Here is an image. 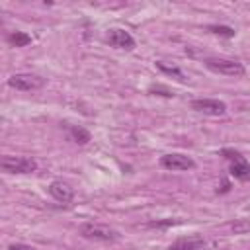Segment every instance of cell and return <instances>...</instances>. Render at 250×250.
<instances>
[{
    "label": "cell",
    "instance_id": "1",
    "mask_svg": "<svg viewBox=\"0 0 250 250\" xmlns=\"http://www.w3.org/2000/svg\"><path fill=\"white\" fill-rule=\"evenodd\" d=\"M78 232L88 238V240H96V242H113L119 238V232L107 225H100V223H84L80 225Z\"/></svg>",
    "mask_w": 250,
    "mask_h": 250
},
{
    "label": "cell",
    "instance_id": "2",
    "mask_svg": "<svg viewBox=\"0 0 250 250\" xmlns=\"http://www.w3.org/2000/svg\"><path fill=\"white\" fill-rule=\"evenodd\" d=\"M205 66L217 74H225V76H242L246 72L244 64L234 61V59H223V57H211L205 59Z\"/></svg>",
    "mask_w": 250,
    "mask_h": 250
},
{
    "label": "cell",
    "instance_id": "3",
    "mask_svg": "<svg viewBox=\"0 0 250 250\" xmlns=\"http://www.w3.org/2000/svg\"><path fill=\"white\" fill-rule=\"evenodd\" d=\"M0 166L8 174H31L37 170V162L29 156H4Z\"/></svg>",
    "mask_w": 250,
    "mask_h": 250
},
{
    "label": "cell",
    "instance_id": "4",
    "mask_svg": "<svg viewBox=\"0 0 250 250\" xmlns=\"http://www.w3.org/2000/svg\"><path fill=\"white\" fill-rule=\"evenodd\" d=\"M8 86L16 88V90H21V92H33V90H39V88L45 86V78H41L37 74H31V72H21V74L10 76Z\"/></svg>",
    "mask_w": 250,
    "mask_h": 250
},
{
    "label": "cell",
    "instance_id": "5",
    "mask_svg": "<svg viewBox=\"0 0 250 250\" xmlns=\"http://www.w3.org/2000/svg\"><path fill=\"white\" fill-rule=\"evenodd\" d=\"M168 250H219L217 242L203 238V236H189V238H178L170 244Z\"/></svg>",
    "mask_w": 250,
    "mask_h": 250
},
{
    "label": "cell",
    "instance_id": "6",
    "mask_svg": "<svg viewBox=\"0 0 250 250\" xmlns=\"http://www.w3.org/2000/svg\"><path fill=\"white\" fill-rule=\"evenodd\" d=\"M191 109L205 113V115H225L227 113V104L221 100H211V98H197L191 102Z\"/></svg>",
    "mask_w": 250,
    "mask_h": 250
},
{
    "label": "cell",
    "instance_id": "7",
    "mask_svg": "<svg viewBox=\"0 0 250 250\" xmlns=\"http://www.w3.org/2000/svg\"><path fill=\"white\" fill-rule=\"evenodd\" d=\"M223 154H227V158L230 160V174L236 178V180H250V164L234 150H223Z\"/></svg>",
    "mask_w": 250,
    "mask_h": 250
},
{
    "label": "cell",
    "instance_id": "8",
    "mask_svg": "<svg viewBox=\"0 0 250 250\" xmlns=\"http://www.w3.org/2000/svg\"><path fill=\"white\" fill-rule=\"evenodd\" d=\"M160 166L166 168V170H189V168L195 166V162L186 154L172 152V154H164L160 158Z\"/></svg>",
    "mask_w": 250,
    "mask_h": 250
},
{
    "label": "cell",
    "instance_id": "9",
    "mask_svg": "<svg viewBox=\"0 0 250 250\" xmlns=\"http://www.w3.org/2000/svg\"><path fill=\"white\" fill-rule=\"evenodd\" d=\"M107 43H109L111 47L123 49V51L135 49V39H133V35H131L129 31H125V29H119V27L109 29V33H107Z\"/></svg>",
    "mask_w": 250,
    "mask_h": 250
},
{
    "label": "cell",
    "instance_id": "10",
    "mask_svg": "<svg viewBox=\"0 0 250 250\" xmlns=\"http://www.w3.org/2000/svg\"><path fill=\"white\" fill-rule=\"evenodd\" d=\"M49 193H51L53 199H57V201H61V203H68V201L74 197V189H72L68 184L61 182V180L51 182V186H49Z\"/></svg>",
    "mask_w": 250,
    "mask_h": 250
},
{
    "label": "cell",
    "instance_id": "11",
    "mask_svg": "<svg viewBox=\"0 0 250 250\" xmlns=\"http://www.w3.org/2000/svg\"><path fill=\"white\" fill-rule=\"evenodd\" d=\"M8 43H10L12 47H25V45L31 43V35H27V33H23V31H12V33L8 35Z\"/></svg>",
    "mask_w": 250,
    "mask_h": 250
},
{
    "label": "cell",
    "instance_id": "12",
    "mask_svg": "<svg viewBox=\"0 0 250 250\" xmlns=\"http://www.w3.org/2000/svg\"><path fill=\"white\" fill-rule=\"evenodd\" d=\"M156 66L162 70V72H166V74H170V76H176L178 80H182V82H186V74L182 72V68H178V66H170V64H166V62H162V61H158L156 62Z\"/></svg>",
    "mask_w": 250,
    "mask_h": 250
},
{
    "label": "cell",
    "instance_id": "13",
    "mask_svg": "<svg viewBox=\"0 0 250 250\" xmlns=\"http://www.w3.org/2000/svg\"><path fill=\"white\" fill-rule=\"evenodd\" d=\"M70 135L74 139V143L78 145H86L92 137H90V131H86L84 127H70Z\"/></svg>",
    "mask_w": 250,
    "mask_h": 250
},
{
    "label": "cell",
    "instance_id": "14",
    "mask_svg": "<svg viewBox=\"0 0 250 250\" xmlns=\"http://www.w3.org/2000/svg\"><path fill=\"white\" fill-rule=\"evenodd\" d=\"M209 31H213L217 35H225V37H234V29L227 27V25H209Z\"/></svg>",
    "mask_w": 250,
    "mask_h": 250
},
{
    "label": "cell",
    "instance_id": "15",
    "mask_svg": "<svg viewBox=\"0 0 250 250\" xmlns=\"http://www.w3.org/2000/svg\"><path fill=\"white\" fill-rule=\"evenodd\" d=\"M232 230H234V232H238V234H244V232H248V230H250V221H244V219H240V221L232 223Z\"/></svg>",
    "mask_w": 250,
    "mask_h": 250
},
{
    "label": "cell",
    "instance_id": "16",
    "mask_svg": "<svg viewBox=\"0 0 250 250\" xmlns=\"http://www.w3.org/2000/svg\"><path fill=\"white\" fill-rule=\"evenodd\" d=\"M8 250H35L33 246H27V244H10Z\"/></svg>",
    "mask_w": 250,
    "mask_h": 250
}]
</instances>
